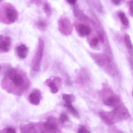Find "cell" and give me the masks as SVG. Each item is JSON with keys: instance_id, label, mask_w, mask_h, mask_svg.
<instances>
[{"instance_id": "cell-7", "label": "cell", "mask_w": 133, "mask_h": 133, "mask_svg": "<svg viewBox=\"0 0 133 133\" xmlns=\"http://www.w3.org/2000/svg\"><path fill=\"white\" fill-rule=\"evenodd\" d=\"M11 45V39L9 37L0 35V53L9 52Z\"/></svg>"}, {"instance_id": "cell-8", "label": "cell", "mask_w": 133, "mask_h": 133, "mask_svg": "<svg viewBox=\"0 0 133 133\" xmlns=\"http://www.w3.org/2000/svg\"><path fill=\"white\" fill-rule=\"evenodd\" d=\"M100 116L102 119L108 125H112L117 123L111 111L101 112Z\"/></svg>"}, {"instance_id": "cell-22", "label": "cell", "mask_w": 133, "mask_h": 133, "mask_svg": "<svg viewBox=\"0 0 133 133\" xmlns=\"http://www.w3.org/2000/svg\"><path fill=\"white\" fill-rule=\"evenodd\" d=\"M69 117L66 113H61L59 116V120L62 123H64L69 120Z\"/></svg>"}, {"instance_id": "cell-27", "label": "cell", "mask_w": 133, "mask_h": 133, "mask_svg": "<svg viewBox=\"0 0 133 133\" xmlns=\"http://www.w3.org/2000/svg\"><path fill=\"white\" fill-rule=\"evenodd\" d=\"M129 62L130 65V67H131V69H132V70L133 72V57H131L130 58L129 60Z\"/></svg>"}, {"instance_id": "cell-2", "label": "cell", "mask_w": 133, "mask_h": 133, "mask_svg": "<svg viewBox=\"0 0 133 133\" xmlns=\"http://www.w3.org/2000/svg\"><path fill=\"white\" fill-rule=\"evenodd\" d=\"M6 78L16 88H22L25 84L24 77L15 69H11L6 74Z\"/></svg>"}, {"instance_id": "cell-21", "label": "cell", "mask_w": 133, "mask_h": 133, "mask_svg": "<svg viewBox=\"0 0 133 133\" xmlns=\"http://www.w3.org/2000/svg\"><path fill=\"white\" fill-rule=\"evenodd\" d=\"M99 40L98 37H94L92 38L90 41V44L92 47H96L99 43Z\"/></svg>"}, {"instance_id": "cell-29", "label": "cell", "mask_w": 133, "mask_h": 133, "mask_svg": "<svg viewBox=\"0 0 133 133\" xmlns=\"http://www.w3.org/2000/svg\"><path fill=\"white\" fill-rule=\"evenodd\" d=\"M77 1V0H66L68 3L70 4H75L76 2Z\"/></svg>"}, {"instance_id": "cell-25", "label": "cell", "mask_w": 133, "mask_h": 133, "mask_svg": "<svg viewBox=\"0 0 133 133\" xmlns=\"http://www.w3.org/2000/svg\"><path fill=\"white\" fill-rule=\"evenodd\" d=\"M6 133H16L15 130L12 128H8L5 129Z\"/></svg>"}, {"instance_id": "cell-4", "label": "cell", "mask_w": 133, "mask_h": 133, "mask_svg": "<svg viewBox=\"0 0 133 133\" xmlns=\"http://www.w3.org/2000/svg\"><path fill=\"white\" fill-rule=\"evenodd\" d=\"M117 122L128 119L130 115L127 109L123 105H120L111 111Z\"/></svg>"}, {"instance_id": "cell-26", "label": "cell", "mask_w": 133, "mask_h": 133, "mask_svg": "<svg viewBox=\"0 0 133 133\" xmlns=\"http://www.w3.org/2000/svg\"><path fill=\"white\" fill-rule=\"evenodd\" d=\"M43 0H31V2L34 4L39 5L41 4Z\"/></svg>"}, {"instance_id": "cell-12", "label": "cell", "mask_w": 133, "mask_h": 133, "mask_svg": "<svg viewBox=\"0 0 133 133\" xmlns=\"http://www.w3.org/2000/svg\"><path fill=\"white\" fill-rule=\"evenodd\" d=\"M41 94L39 91L35 90L30 94L29 97V101L32 104L37 105L40 102Z\"/></svg>"}, {"instance_id": "cell-3", "label": "cell", "mask_w": 133, "mask_h": 133, "mask_svg": "<svg viewBox=\"0 0 133 133\" xmlns=\"http://www.w3.org/2000/svg\"><path fill=\"white\" fill-rule=\"evenodd\" d=\"M44 42L42 39L39 40L37 50L33 62L32 69L34 71L38 72L40 70L41 64L43 55Z\"/></svg>"}, {"instance_id": "cell-14", "label": "cell", "mask_w": 133, "mask_h": 133, "mask_svg": "<svg viewBox=\"0 0 133 133\" xmlns=\"http://www.w3.org/2000/svg\"><path fill=\"white\" fill-rule=\"evenodd\" d=\"M124 43L129 54L133 57V45L129 35L126 34L124 36Z\"/></svg>"}, {"instance_id": "cell-20", "label": "cell", "mask_w": 133, "mask_h": 133, "mask_svg": "<svg viewBox=\"0 0 133 133\" xmlns=\"http://www.w3.org/2000/svg\"><path fill=\"white\" fill-rule=\"evenodd\" d=\"M43 9L44 13L48 17H50L52 13L51 7L49 3L45 2L43 4Z\"/></svg>"}, {"instance_id": "cell-18", "label": "cell", "mask_w": 133, "mask_h": 133, "mask_svg": "<svg viewBox=\"0 0 133 133\" xmlns=\"http://www.w3.org/2000/svg\"><path fill=\"white\" fill-rule=\"evenodd\" d=\"M62 98L66 104H72L75 101V97L73 95L63 94Z\"/></svg>"}, {"instance_id": "cell-13", "label": "cell", "mask_w": 133, "mask_h": 133, "mask_svg": "<svg viewBox=\"0 0 133 133\" xmlns=\"http://www.w3.org/2000/svg\"><path fill=\"white\" fill-rule=\"evenodd\" d=\"M76 29L79 34L83 37L88 36L91 32L90 27L83 23L77 24Z\"/></svg>"}, {"instance_id": "cell-33", "label": "cell", "mask_w": 133, "mask_h": 133, "mask_svg": "<svg viewBox=\"0 0 133 133\" xmlns=\"http://www.w3.org/2000/svg\"><path fill=\"white\" fill-rule=\"evenodd\" d=\"M132 95H133V92H132Z\"/></svg>"}, {"instance_id": "cell-10", "label": "cell", "mask_w": 133, "mask_h": 133, "mask_svg": "<svg viewBox=\"0 0 133 133\" xmlns=\"http://www.w3.org/2000/svg\"><path fill=\"white\" fill-rule=\"evenodd\" d=\"M93 58L95 62L101 66H105L109 62V58L107 56L104 55H94L93 56Z\"/></svg>"}, {"instance_id": "cell-19", "label": "cell", "mask_w": 133, "mask_h": 133, "mask_svg": "<svg viewBox=\"0 0 133 133\" xmlns=\"http://www.w3.org/2000/svg\"><path fill=\"white\" fill-rule=\"evenodd\" d=\"M48 86L50 88L51 91L53 94H56L58 92L59 88L57 84L54 81H49L48 83Z\"/></svg>"}, {"instance_id": "cell-24", "label": "cell", "mask_w": 133, "mask_h": 133, "mask_svg": "<svg viewBox=\"0 0 133 133\" xmlns=\"http://www.w3.org/2000/svg\"><path fill=\"white\" fill-rule=\"evenodd\" d=\"M77 133H90V132L84 127L81 126L78 129Z\"/></svg>"}, {"instance_id": "cell-23", "label": "cell", "mask_w": 133, "mask_h": 133, "mask_svg": "<svg viewBox=\"0 0 133 133\" xmlns=\"http://www.w3.org/2000/svg\"><path fill=\"white\" fill-rule=\"evenodd\" d=\"M130 15L133 17V0H130L129 2Z\"/></svg>"}, {"instance_id": "cell-30", "label": "cell", "mask_w": 133, "mask_h": 133, "mask_svg": "<svg viewBox=\"0 0 133 133\" xmlns=\"http://www.w3.org/2000/svg\"><path fill=\"white\" fill-rule=\"evenodd\" d=\"M114 130V132L113 133H122V132H120V131H119V130Z\"/></svg>"}, {"instance_id": "cell-9", "label": "cell", "mask_w": 133, "mask_h": 133, "mask_svg": "<svg viewBox=\"0 0 133 133\" xmlns=\"http://www.w3.org/2000/svg\"><path fill=\"white\" fill-rule=\"evenodd\" d=\"M104 104L109 107L116 108L121 104V101L118 96L113 95L105 99Z\"/></svg>"}, {"instance_id": "cell-1", "label": "cell", "mask_w": 133, "mask_h": 133, "mask_svg": "<svg viewBox=\"0 0 133 133\" xmlns=\"http://www.w3.org/2000/svg\"><path fill=\"white\" fill-rule=\"evenodd\" d=\"M18 14L15 6L10 3L0 4V22L7 24L15 22L18 19Z\"/></svg>"}, {"instance_id": "cell-11", "label": "cell", "mask_w": 133, "mask_h": 133, "mask_svg": "<svg viewBox=\"0 0 133 133\" xmlns=\"http://www.w3.org/2000/svg\"><path fill=\"white\" fill-rule=\"evenodd\" d=\"M16 51L18 57L21 59H24L28 55L29 48L25 44H22L16 48Z\"/></svg>"}, {"instance_id": "cell-31", "label": "cell", "mask_w": 133, "mask_h": 133, "mask_svg": "<svg viewBox=\"0 0 133 133\" xmlns=\"http://www.w3.org/2000/svg\"><path fill=\"white\" fill-rule=\"evenodd\" d=\"M2 1H3V0H0V3H1V2H2Z\"/></svg>"}, {"instance_id": "cell-28", "label": "cell", "mask_w": 133, "mask_h": 133, "mask_svg": "<svg viewBox=\"0 0 133 133\" xmlns=\"http://www.w3.org/2000/svg\"><path fill=\"white\" fill-rule=\"evenodd\" d=\"M112 3L116 5H118L122 1V0H111Z\"/></svg>"}, {"instance_id": "cell-32", "label": "cell", "mask_w": 133, "mask_h": 133, "mask_svg": "<svg viewBox=\"0 0 133 133\" xmlns=\"http://www.w3.org/2000/svg\"><path fill=\"white\" fill-rule=\"evenodd\" d=\"M1 66H0V70H1Z\"/></svg>"}, {"instance_id": "cell-6", "label": "cell", "mask_w": 133, "mask_h": 133, "mask_svg": "<svg viewBox=\"0 0 133 133\" xmlns=\"http://www.w3.org/2000/svg\"><path fill=\"white\" fill-rule=\"evenodd\" d=\"M58 27L60 32L64 35H69L72 32V23L66 16L60 18L58 21Z\"/></svg>"}, {"instance_id": "cell-5", "label": "cell", "mask_w": 133, "mask_h": 133, "mask_svg": "<svg viewBox=\"0 0 133 133\" xmlns=\"http://www.w3.org/2000/svg\"><path fill=\"white\" fill-rule=\"evenodd\" d=\"M45 131L50 133H61L57 119L54 117L49 116L44 124Z\"/></svg>"}, {"instance_id": "cell-16", "label": "cell", "mask_w": 133, "mask_h": 133, "mask_svg": "<svg viewBox=\"0 0 133 133\" xmlns=\"http://www.w3.org/2000/svg\"><path fill=\"white\" fill-rule=\"evenodd\" d=\"M65 107L67 109L68 111L75 117H79V114L76 109L72 105V104H66L64 105Z\"/></svg>"}, {"instance_id": "cell-15", "label": "cell", "mask_w": 133, "mask_h": 133, "mask_svg": "<svg viewBox=\"0 0 133 133\" xmlns=\"http://www.w3.org/2000/svg\"><path fill=\"white\" fill-rule=\"evenodd\" d=\"M118 16L123 25L127 26L129 25V21L125 14L123 12H119L118 13Z\"/></svg>"}, {"instance_id": "cell-17", "label": "cell", "mask_w": 133, "mask_h": 133, "mask_svg": "<svg viewBox=\"0 0 133 133\" xmlns=\"http://www.w3.org/2000/svg\"><path fill=\"white\" fill-rule=\"evenodd\" d=\"M36 25L38 29L41 31H44L47 28L48 25L44 19H39L36 23Z\"/></svg>"}]
</instances>
